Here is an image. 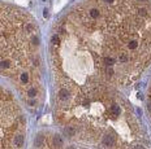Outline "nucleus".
<instances>
[{
  "label": "nucleus",
  "mask_w": 151,
  "mask_h": 149,
  "mask_svg": "<svg viewBox=\"0 0 151 149\" xmlns=\"http://www.w3.org/2000/svg\"><path fill=\"white\" fill-rule=\"evenodd\" d=\"M26 118L14 95L0 86V149H24Z\"/></svg>",
  "instance_id": "nucleus-3"
},
{
  "label": "nucleus",
  "mask_w": 151,
  "mask_h": 149,
  "mask_svg": "<svg viewBox=\"0 0 151 149\" xmlns=\"http://www.w3.org/2000/svg\"><path fill=\"white\" fill-rule=\"evenodd\" d=\"M40 49L35 20L24 9L0 1V75L11 82L33 109L44 97Z\"/></svg>",
  "instance_id": "nucleus-2"
},
{
  "label": "nucleus",
  "mask_w": 151,
  "mask_h": 149,
  "mask_svg": "<svg viewBox=\"0 0 151 149\" xmlns=\"http://www.w3.org/2000/svg\"><path fill=\"white\" fill-rule=\"evenodd\" d=\"M146 108H147V112L151 117V84L148 87V91H147V98H146Z\"/></svg>",
  "instance_id": "nucleus-4"
},
{
  "label": "nucleus",
  "mask_w": 151,
  "mask_h": 149,
  "mask_svg": "<svg viewBox=\"0 0 151 149\" xmlns=\"http://www.w3.org/2000/svg\"><path fill=\"white\" fill-rule=\"evenodd\" d=\"M55 88L119 91L151 66L150 0H81L50 38Z\"/></svg>",
  "instance_id": "nucleus-1"
}]
</instances>
